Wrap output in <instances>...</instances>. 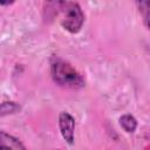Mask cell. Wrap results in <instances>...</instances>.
I'll return each mask as SVG.
<instances>
[{
    "label": "cell",
    "instance_id": "6da1fadb",
    "mask_svg": "<svg viewBox=\"0 0 150 150\" xmlns=\"http://www.w3.org/2000/svg\"><path fill=\"white\" fill-rule=\"evenodd\" d=\"M50 75L53 81L63 88L81 89L86 86L84 77L66 60L53 57L50 61Z\"/></svg>",
    "mask_w": 150,
    "mask_h": 150
},
{
    "label": "cell",
    "instance_id": "7a4b0ae2",
    "mask_svg": "<svg viewBox=\"0 0 150 150\" xmlns=\"http://www.w3.org/2000/svg\"><path fill=\"white\" fill-rule=\"evenodd\" d=\"M61 9L63 12V18L61 20L62 27L71 34L79 33L84 22V14L80 5L77 2L62 1Z\"/></svg>",
    "mask_w": 150,
    "mask_h": 150
},
{
    "label": "cell",
    "instance_id": "3957f363",
    "mask_svg": "<svg viewBox=\"0 0 150 150\" xmlns=\"http://www.w3.org/2000/svg\"><path fill=\"white\" fill-rule=\"evenodd\" d=\"M59 129L62 138L67 144L73 145L75 141V118L67 111H61L59 115Z\"/></svg>",
    "mask_w": 150,
    "mask_h": 150
},
{
    "label": "cell",
    "instance_id": "277c9868",
    "mask_svg": "<svg viewBox=\"0 0 150 150\" xmlns=\"http://www.w3.org/2000/svg\"><path fill=\"white\" fill-rule=\"evenodd\" d=\"M0 150H26V148L15 136L0 130Z\"/></svg>",
    "mask_w": 150,
    "mask_h": 150
},
{
    "label": "cell",
    "instance_id": "5b68a950",
    "mask_svg": "<svg viewBox=\"0 0 150 150\" xmlns=\"http://www.w3.org/2000/svg\"><path fill=\"white\" fill-rule=\"evenodd\" d=\"M120 125L125 132L132 134L137 128V120L131 114H124L120 117Z\"/></svg>",
    "mask_w": 150,
    "mask_h": 150
},
{
    "label": "cell",
    "instance_id": "8992f818",
    "mask_svg": "<svg viewBox=\"0 0 150 150\" xmlns=\"http://www.w3.org/2000/svg\"><path fill=\"white\" fill-rule=\"evenodd\" d=\"M20 110H21L20 104L14 101H5V102L0 103V117L14 115V114L19 112Z\"/></svg>",
    "mask_w": 150,
    "mask_h": 150
},
{
    "label": "cell",
    "instance_id": "52a82bcc",
    "mask_svg": "<svg viewBox=\"0 0 150 150\" xmlns=\"http://www.w3.org/2000/svg\"><path fill=\"white\" fill-rule=\"evenodd\" d=\"M136 6L138 7V11H139L141 15L143 16L144 25L148 28L149 27V6H150L149 1H138V2H136Z\"/></svg>",
    "mask_w": 150,
    "mask_h": 150
}]
</instances>
